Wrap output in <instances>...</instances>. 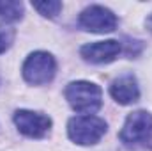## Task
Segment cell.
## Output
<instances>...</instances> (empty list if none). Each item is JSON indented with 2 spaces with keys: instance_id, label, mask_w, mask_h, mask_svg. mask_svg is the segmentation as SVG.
Returning a JSON list of instances; mask_svg holds the SVG:
<instances>
[{
  "instance_id": "277c9868",
  "label": "cell",
  "mask_w": 152,
  "mask_h": 151,
  "mask_svg": "<svg viewBox=\"0 0 152 151\" xmlns=\"http://www.w3.org/2000/svg\"><path fill=\"white\" fill-rule=\"evenodd\" d=\"M118 139L124 146H143L152 139V114L147 110L131 112L118 133Z\"/></svg>"
},
{
  "instance_id": "5b68a950",
  "label": "cell",
  "mask_w": 152,
  "mask_h": 151,
  "mask_svg": "<svg viewBox=\"0 0 152 151\" xmlns=\"http://www.w3.org/2000/svg\"><path fill=\"white\" fill-rule=\"evenodd\" d=\"M80 29L94 34H106L113 32L118 25V18L112 9L104 5H88L78 16Z\"/></svg>"
},
{
  "instance_id": "3957f363",
  "label": "cell",
  "mask_w": 152,
  "mask_h": 151,
  "mask_svg": "<svg viewBox=\"0 0 152 151\" xmlns=\"http://www.w3.org/2000/svg\"><path fill=\"white\" fill-rule=\"evenodd\" d=\"M57 73V61L50 52H32L21 66L23 80L30 85H46Z\"/></svg>"
},
{
  "instance_id": "30bf717a",
  "label": "cell",
  "mask_w": 152,
  "mask_h": 151,
  "mask_svg": "<svg viewBox=\"0 0 152 151\" xmlns=\"http://www.w3.org/2000/svg\"><path fill=\"white\" fill-rule=\"evenodd\" d=\"M32 7L42 18H57L62 11V2L58 0H32Z\"/></svg>"
},
{
  "instance_id": "6da1fadb",
  "label": "cell",
  "mask_w": 152,
  "mask_h": 151,
  "mask_svg": "<svg viewBox=\"0 0 152 151\" xmlns=\"http://www.w3.org/2000/svg\"><path fill=\"white\" fill-rule=\"evenodd\" d=\"M64 96L71 109L83 115H92L103 107V91L88 80H75L66 85Z\"/></svg>"
},
{
  "instance_id": "9c48e42d",
  "label": "cell",
  "mask_w": 152,
  "mask_h": 151,
  "mask_svg": "<svg viewBox=\"0 0 152 151\" xmlns=\"http://www.w3.org/2000/svg\"><path fill=\"white\" fill-rule=\"evenodd\" d=\"M25 14V5L20 0H0V21L14 23Z\"/></svg>"
},
{
  "instance_id": "7a4b0ae2",
  "label": "cell",
  "mask_w": 152,
  "mask_h": 151,
  "mask_svg": "<svg viewBox=\"0 0 152 151\" xmlns=\"http://www.w3.org/2000/svg\"><path fill=\"white\" fill-rule=\"evenodd\" d=\"M108 132V124L97 115H76L67 123V135L78 146H94Z\"/></svg>"
},
{
  "instance_id": "8992f818",
  "label": "cell",
  "mask_w": 152,
  "mask_h": 151,
  "mask_svg": "<svg viewBox=\"0 0 152 151\" xmlns=\"http://www.w3.org/2000/svg\"><path fill=\"white\" fill-rule=\"evenodd\" d=\"M14 126L20 133L28 139H44L51 130V117L42 112H34L27 109H20L12 115Z\"/></svg>"
},
{
  "instance_id": "8fae6325",
  "label": "cell",
  "mask_w": 152,
  "mask_h": 151,
  "mask_svg": "<svg viewBox=\"0 0 152 151\" xmlns=\"http://www.w3.org/2000/svg\"><path fill=\"white\" fill-rule=\"evenodd\" d=\"M16 38V30L14 29H9V27H0V53L7 52Z\"/></svg>"
},
{
  "instance_id": "52a82bcc",
  "label": "cell",
  "mask_w": 152,
  "mask_h": 151,
  "mask_svg": "<svg viewBox=\"0 0 152 151\" xmlns=\"http://www.w3.org/2000/svg\"><path fill=\"white\" fill-rule=\"evenodd\" d=\"M122 44L117 39H106V41H96L87 43L80 48V55L85 62L90 64H108L113 62L120 55Z\"/></svg>"
},
{
  "instance_id": "7c38bea8",
  "label": "cell",
  "mask_w": 152,
  "mask_h": 151,
  "mask_svg": "<svg viewBox=\"0 0 152 151\" xmlns=\"http://www.w3.org/2000/svg\"><path fill=\"white\" fill-rule=\"evenodd\" d=\"M145 27H147V30L152 34V13L147 16V20H145Z\"/></svg>"
},
{
  "instance_id": "ba28073f",
  "label": "cell",
  "mask_w": 152,
  "mask_h": 151,
  "mask_svg": "<svg viewBox=\"0 0 152 151\" xmlns=\"http://www.w3.org/2000/svg\"><path fill=\"white\" fill-rule=\"evenodd\" d=\"M110 96L118 105H131L140 98V85L133 73H122L110 84Z\"/></svg>"
}]
</instances>
